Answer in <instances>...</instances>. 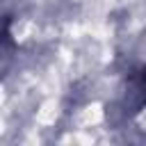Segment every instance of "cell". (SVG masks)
<instances>
[{"mask_svg": "<svg viewBox=\"0 0 146 146\" xmlns=\"http://www.w3.org/2000/svg\"><path fill=\"white\" fill-rule=\"evenodd\" d=\"M141 89H144V94H146V71H144V84H141Z\"/></svg>", "mask_w": 146, "mask_h": 146, "instance_id": "obj_1", "label": "cell"}]
</instances>
